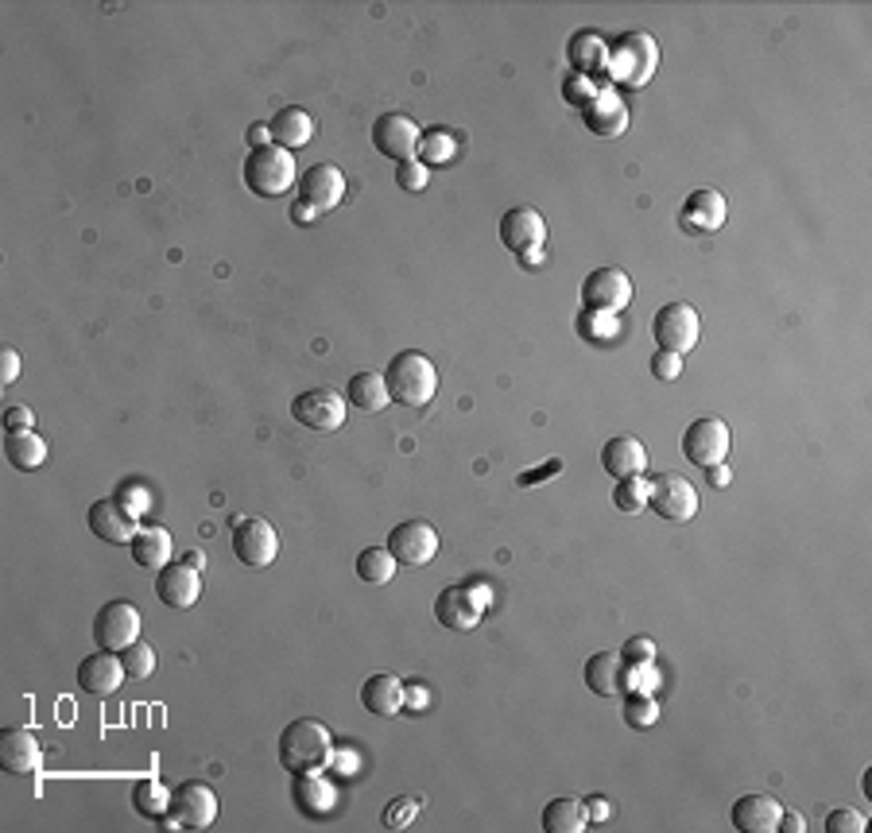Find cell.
I'll return each mask as SVG.
<instances>
[{
	"label": "cell",
	"mask_w": 872,
	"mask_h": 833,
	"mask_svg": "<svg viewBox=\"0 0 872 833\" xmlns=\"http://www.w3.org/2000/svg\"><path fill=\"white\" fill-rule=\"evenodd\" d=\"M334 760V740L318 717H299L288 729L279 733V764L291 775H311L323 772Z\"/></svg>",
	"instance_id": "1"
},
{
	"label": "cell",
	"mask_w": 872,
	"mask_h": 833,
	"mask_svg": "<svg viewBox=\"0 0 872 833\" xmlns=\"http://www.w3.org/2000/svg\"><path fill=\"white\" fill-rule=\"evenodd\" d=\"M384 384H388V396L403 408H427L438 391V369L427 353L403 349L384 369Z\"/></svg>",
	"instance_id": "2"
},
{
	"label": "cell",
	"mask_w": 872,
	"mask_h": 833,
	"mask_svg": "<svg viewBox=\"0 0 872 833\" xmlns=\"http://www.w3.org/2000/svg\"><path fill=\"white\" fill-rule=\"evenodd\" d=\"M655 67H659V44H655L647 32H625L617 44L609 47V74L613 89L628 86V89H640L652 82Z\"/></svg>",
	"instance_id": "3"
},
{
	"label": "cell",
	"mask_w": 872,
	"mask_h": 833,
	"mask_svg": "<svg viewBox=\"0 0 872 833\" xmlns=\"http://www.w3.org/2000/svg\"><path fill=\"white\" fill-rule=\"evenodd\" d=\"M299 167L291 159V152L283 148H261V152H249L244 159V186L256 194V198H283L291 186L299 183Z\"/></svg>",
	"instance_id": "4"
},
{
	"label": "cell",
	"mask_w": 872,
	"mask_h": 833,
	"mask_svg": "<svg viewBox=\"0 0 872 833\" xmlns=\"http://www.w3.org/2000/svg\"><path fill=\"white\" fill-rule=\"evenodd\" d=\"M652 334L659 349L687 357L698 346V338H702V322H698V311L690 303H667L652 318Z\"/></svg>",
	"instance_id": "5"
},
{
	"label": "cell",
	"mask_w": 872,
	"mask_h": 833,
	"mask_svg": "<svg viewBox=\"0 0 872 833\" xmlns=\"http://www.w3.org/2000/svg\"><path fill=\"white\" fill-rule=\"evenodd\" d=\"M647 508L659 520L687 523L698 512V488L682 473H659V478H652V488H647Z\"/></svg>",
	"instance_id": "6"
},
{
	"label": "cell",
	"mask_w": 872,
	"mask_h": 833,
	"mask_svg": "<svg viewBox=\"0 0 872 833\" xmlns=\"http://www.w3.org/2000/svg\"><path fill=\"white\" fill-rule=\"evenodd\" d=\"M233 555H237V563L249 566V570H264V566H271L279 555L276 528H271L268 520H261V516L241 520L233 528Z\"/></svg>",
	"instance_id": "7"
},
{
	"label": "cell",
	"mask_w": 872,
	"mask_h": 833,
	"mask_svg": "<svg viewBox=\"0 0 872 833\" xmlns=\"http://www.w3.org/2000/svg\"><path fill=\"white\" fill-rule=\"evenodd\" d=\"M384 547L392 551V558L400 566H427L438 555V531L427 520H403L388 531Z\"/></svg>",
	"instance_id": "8"
},
{
	"label": "cell",
	"mask_w": 872,
	"mask_h": 833,
	"mask_svg": "<svg viewBox=\"0 0 872 833\" xmlns=\"http://www.w3.org/2000/svg\"><path fill=\"white\" fill-rule=\"evenodd\" d=\"M291 419H299L306 431H338L346 426V396L334 388H311L291 400Z\"/></svg>",
	"instance_id": "9"
},
{
	"label": "cell",
	"mask_w": 872,
	"mask_h": 833,
	"mask_svg": "<svg viewBox=\"0 0 872 833\" xmlns=\"http://www.w3.org/2000/svg\"><path fill=\"white\" fill-rule=\"evenodd\" d=\"M179 830H206L218 818V795L206 783H183L179 790H171V810H167Z\"/></svg>",
	"instance_id": "10"
},
{
	"label": "cell",
	"mask_w": 872,
	"mask_h": 833,
	"mask_svg": "<svg viewBox=\"0 0 872 833\" xmlns=\"http://www.w3.org/2000/svg\"><path fill=\"white\" fill-rule=\"evenodd\" d=\"M94 640L105 651H124L140 640V613L132 601H109L94 617Z\"/></svg>",
	"instance_id": "11"
},
{
	"label": "cell",
	"mask_w": 872,
	"mask_h": 833,
	"mask_svg": "<svg viewBox=\"0 0 872 833\" xmlns=\"http://www.w3.org/2000/svg\"><path fill=\"white\" fill-rule=\"evenodd\" d=\"M582 303H585V311L617 314L620 306L632 303V279L620 268H613V264H605V268L590 271V276L582 279Z\"/></svg>",
	"instance_id": "12"
},
{
	"label": "cell",
	"mask_w": 872,
	"mask_h": 833,
	"mask_svg": "<svg viewBox=\"0 0 872 833\" xmlns=\"http://www.w3.org/2000/svg\"><path fill=\"white\" fill-rule=\"evenodd\" d=\"M419 140H423V132H419V124L411 121L408 113H384V117H376L373 144H376V152H380V156L396 159V164H408V159H415Z\"/></svg>",
	"instance_id": "13"
},
{
	"label": "cell",
	"mask_w": 872,
	"mask_h": 833,
	"mask_svg": "<svg viewBox=\"0 0 872 833\" xmlns=\"http://www.w3.org/2000/svg\"><path fill=\"white\" fill-rule=\"evenodd\" d=\"M682 454H687V461H694L702 469L725 461V454H729V426H725V419H694L687 426V434H682Z\"/></svg>",
	"instance_id": "14"
},
{
	"label": "cell",
	"mask_w": 872,
	"mask_h": 833,
	"mask_svg": "<svg viewBox=\"0 0 872 833\" xmlns=\"http://www.w3.org/2000/svg\"><path fill=\"white\" fill-rule=\"evenodd\" d=\"M485 617V605L473 597L470 585H446L435 597V620L450 632H470Z\"/></svg>",
	"instance_id": "15"
},
{
	"label": "cell",
	"mask_w": 872,
	"mask_h": 833,
	"mask_svg": "<svg viewBox=\"0 0 872 833\" xmlns=\"http://www.w3.org/2000/svg\"><path fill=\"white\" fill-rule=\"evenodd\" d=\"M547 241V221H543L540 209L532 206H512L505 217H500V244L508 252H528V249H543Z\"/></svg>",
	"instance_id": "16"
},
{
	"label": "cell",
	"mask_w": 872,
	"mask_h": 833,
	"mask_svg": "<svg viewBox=\"0 0 872 833\" xmlns=\"http://www.w3.org/2000/svg\"><path fill=\"white\" fill-rule=\"evenodd\" d=\"M124 663H121V655L117 651H94V655H86V660L78 663V686L86 690V695H94V698H109V695H117L121 690V683H124Z\"/></svg>",
	"instance_id": "17"
},
{
	"label": "cell",
	"mask_w": 872,
	"mask_h": 833,
	"mask_svg": "<svg viewBox=\"0 0 872 833\" xmlns=\"http://www.w3.org/2000/svg\"><path fill=\"white\" fill-rule=\"evenodd\" d=\"M299 198L311 202L314 209H334L346 202V174L334 164H314L311 171L299 174Z\"/></svg>",
	"instance_id": "18"
},
{
	"label": "cell",
	"mask_w": 872,
	"mask_h": 833,
	"mask_svg": "<svg viewBox=\"0 0 872 833\" xmlns=\"http://www.w3.org/2000/svg\"><path fill=\"white\" fill-rule=\"evenodd\" d=\"M779 818H784V807L767 790H752V795H741L732 802V825L741 833H776Z\"/></svg>",
	"instance_id": "19"
},
{
	"label": "cell",
	"mask_w": 872,
	"mask_h": 833,
	"mask_svg": "<svg viewBox=\"0 0 872 833\" xmlns=\"http://www.w3.org/2000/svg\"><path fill=\"white\" fill-rule=\"evenodd\" d=\"M156 597L171 608H194L202 597V574L186 563H171L156 574Z\"/></svg>",
	"instance_id": "20"
},
{
	"label": "cell",
	"mask_w": 872,
	"mask_h": 833,
	"mask_svg": "<svg viewBox=\"0 0 872 833\" xmlns=\"http://www.w3.org/2000/svg\"><path fill=\"white\" fill-rule=\"evenodd\" d=\"M89 531L105 543H117V547H129L132 539H136V516L124 508L121 500H97L89 508Z\"/></svg>",
	"instance_id": "21"
},
{
	"label": "cell",
	"mask_w": 872,
	"mask_h": 833,
	"mask_svg": "<svg viewBox=\"0 0 872 833\" xmlns=\"http://www.w3.org/2000/svg\"><path fill=\"white\" fill-rule=\"evenodd\" d=\"M582 121L590 124V132H597V136H605V140L620 136V132L628 129V105H625V97H620L613 86H602V94L593 97V101L582 109Z\"/></svg>",
	"instance_id": "22"
},
{
	"label": "cell",
	"mask_w": 872,
	"mask_h": 833,
	"mask_svg": "<svg viewBox=\"0 0 872 833\" xmlns=\"http://www.w3.org/2000/svg\"><path fill=\"white\" fill-rule=\"evenodd\" d=\"M602 466L609 478L625 481V478H644L647 469V450L640 438H632V434H620V438H609L602 450Z\"/></svg>",
	"instance_id": "23"
},
{
	"label": "cell",
	"mask_w": 872,
	"mask_h": 833,
	"mask_svg": "<svg viewBox=\"0 0 872 833\" xmlns=\"http://www.w3.org/2000/svg\"><path fill=\"white\" fill-rule=\"evenodd\" d=\"M271 129V144L283 152H295V148H306L314 140V117L306 113V109H299V105H288V109H279L276 117L268 121Z\"/></svg>",
	"instance_id": "24"
},
{
	"label": "cell",
	"mask_w": 872,
	"mask_h": 833,
	"mask_svg": "<svg viewBox=\"0 0 872 833\" xmlns=\"http://www.w3.org/2000/svg\"><path fill=\"white\" fill-rule=\"evenodd\" d=\"M408 702V690L396 675H368L361 686V705H365L373 717H396Z\"/></svg>",
	"instance_id": "25"
},
{
	"label": "cell",
	"mask_w": 872,
	"mask_h": 833,
	"mask_svg": "<svg viewBox=\"0 0 872 833\" xmlns=\"http://www.w3.org/2000/svg\"><path fill=\"white\" fill-rule=\"evenodd\" d=\"M0 764L12 775H35L39 772V740L32 729H4L0 737Z\"/></svg>",
	"instance_id": "26"
},
{
	"label": "cell",
	"mask_w": 872,
	"mask_h": 833,
	"mask_svg": "<svg viewBox=\"0 0 872 833\" xmlns=\"http://www.w3.org/2000/svg\"><path fill=\"white\" fill-rule=\"evenodd\" d=\"M585 686L597 698H617L625 695V660L620 651H597L585 660Z\"/></svg>",
	"instance_id": "27"
},
{
	"label": "cell",
	"mask_w": 872,
	"mask_h": 833,
	"mask_svg": "<svg viewBox=\"0 0 872 833\" xmlns=\"http://www.w3.org/2000/svg\"><path fill=\"white\" fill-rule=\"evenodd\" d=\"M679 221L690 233H717L725 226V198L717 191H694L682 206Z\"/></svg>",
	"instance_id": "28"
},
{
	"label": "cell",
	"mask_w": 872,
	"mask_h": 833,
	"mask_svg": "<svg viewBox=\"0 0 872 833\" xmlns=\"http://www.w3.org/2000/svg\"><path fill=\"white\" fill-rule=\"evenodd\" d=\"M129 551L140 570L159 574L164 566H171V535L164 528H140L136 539L129 543Z\"/></svg>",
	"instance_id": "29"
},
{
	"label": "cell",
	"mask_w": 872,
	"mask_h": 833,
	"mask_svg": "<svg viewBox=\"0 0 872 833\" xmlns=\"http://www.w3.org/2000/svg\"><path fill=\"white\" fill-rule=\"evenodd\" d=\"M570 55V67L574 74H585V79H597L605 67H609V44H605L597 32H578L567 47Z\"/></svg>",
	"instance_id": "30"
},
{
	"label": "cell",
	"mask_w": 872,
	"mask_h": 833,
	"mask_svg": "<svg viewBox=\"0 0 872 833\" xmlns=\"http://www.w3.org/2000/svg\"><path fill=\"white\" fill-rule=\"evenodd\" d=\"M346 400L353 403L358 411H365V415H376V411H384L388 403H392V396H388V384H384V376L358 373V376H349Z\"/></svg>",
	"instance_id": "31"
},
{
	"label": "cell",
	"mask_w": 872,
	"mask_h": 833,
	"mask_svg": "<svg viewBox=\"0 0 872 833\" xmlns=\"http://www.w3.org/2000/svg\"><path fill=\"white\" fill-rule=\"evenodd\" d=\"M4 458H9V466L20 469V473H32V469H39L47 461V443L35 431L4 434Z\"/></svg>",
	"instance_id": "32"
},
{
	"label": "cell",
	"mask_w": 872,
	"mask_h": 833,
	"mask_svg": "<svg viewBox=\"0 0 872 833\" xmlns=\"http://www.w3.org/2000/svg\"><path fill=\"white\" fill-rule=\"evenodd\" d=\"M590 825L585 807L578 799H550L543 807V830L547 833H582Z\"/></svg>",
	"instance_id": "33"
},
{
	"label": "cell",
	"mask_w": 872,
	"mask_h": 833,
	"mask_svg": "<svg viewBox=\"0 0 872 833\" xmlns=\"http://www.w3.org/2000/svg\"><path fill=\"white\" fill-rule=\"evenodd\" d=\"M295 802L303 814H326L334 807V787L323 780L318 772L311 775H295Z\"/></svg>",
	"instance_id": "34"
},
{
	"label": "cell",
	"mask_w": 872,
	"mask_h": 833,
	"mask_svg": "<svg viewBox=\"0 0 872 833\" xmlns=\"http://www.w3.org/2000/svg\"><path fill=\"white\" fill-rule=\"evenodd\" d=\"M396 558L388 547H365L358 555V578L365 585H388L396 578Z\"/></svg>",
	"instance_id": "35"
},
{
	"label": "cell",
	"mask_w": 872,
	"mask_h": 833,
	"mask_svg": "<svg viewBox=\"0 0 872 833\" xmlns=\"http://www.w3.org/2000/svg\"><path fill=\"white\" fill-rule=\"evenodd\" d=\"M132 807L144 818H167V810H171V790L159 780H140L136 787H132Z\"/></svg>",
	"instance_id": "36"
},
{
	"label": "cell",
	"mask_w": 872,
	"mask_h": 833,
	"mask_svg": "<svg viewBox=\"0 0 872 833\" xmlns=\"http://www.w3.org/2000/svg\"><path fill=\"white\" fill-rule=\"evenodd\" d=\"M578 330H582L585 341H617L620 338V322L617 314L609 311H582V318H578Z\"/></svg>",
	"instance_id": "37"
},
{
	"label": "cell",
	"mask_w": 872,
	"mask_h": 833,
	"mask_svg": "<svg viewBox=\"0 0 872 833\" xmlns=\"http://www.w3.org/2000/svg\"><path fill=\"white\" fill-rule=\"evenodd\" d=\"M647 488H652V481H644V478L617 481V488H613V504H617L620 512H647Z\"/></svg>",
	"instance_id": "38"
},
{
	"label": "cell",
	"mask_w": 872,
	"mask_h": 833,
	"mask_svg": "<svg viewBox=\"0 0 872 833\" xmlns=\"http://www.w3.org/2000/svg\"><path fill=\"white\" fill-rule=\"evenodd\" d=\"M121 655V663H124V675L129 678H152V671H156V648L152 643H144V640H136V643H129L124 651H117Z\"/></svg>",
	"instance_id": "39"
},
{
	"label": "cell",
	"mask_w": 872,
	"mask_h": 833,
	"mask_svg": "<svg viewBox=\"0 0 872 833\" xmlns=\"http://www.w3.org/2000/svg\"><path fill=\"white\" fill-rule=\"evenodd\" d=\"M625 721L632 725V729H652L655 721H659V702H655L647 690H637V695H628Z\"/></svg>",
	"instance_id": "40"
},
{
	"label": "cell",
	"mask_w": 872,
	"mask_h": 833,
	"mask_svg": "<svg viewBox=\"0 0 872 833\" xmlns=\"http://www.w3.org/2000/svg\"><path fill=\"white\" fill-rule=\"evenodd\" d=\"M419 156H423V164H446V159H453V136L450 132H423V140H419Z\"/></svg>",
	"instance_id": "41"
},
{
	"label": "cell",
	"mask_w": 872,
	"mask_h": 833,
	"mask_svg": "<svg viewBox=\"0 0 872 833\" xmlns=\"http://www.w3.org/2000/svg\"><path fill=\"white\" fill-rule=\"evenodd\" d=\"M597 94H602V86L593 79H585V74H570V79L562 82V97H567L574 109H585Z\"/></svg>",
	"instance_id": "42"
},
{
	"label": "cell",
	"mask_w": 872,
	"mask_h": 833,
	"mask_svg": "<svg viewBox=\"0 0 872 833\" xmlns=\"http://www.w3.org/2000/svg\"><path fill=\"white\" fill-rule=\"evenodd\" d=\"M396 183H400V191L419 194L431 183V167L423 164V159H408V164H400V171H396Z\"/></svg>",
	"instance_id": "43"
},
{
	"label": "cell",
	"mask_w": 872,
	"mask_h": 833,
	"mask_svg": "<svg viewBox=\"0 0 872 833\" xmlns=\"http://www.w3.org/2000/svg\"><path fill=\"white\" fill-rule=\"evenodd\" d=\"M620 660H625L628 667H644V663H655V640H652V636H632V640L625 643V651H620Z\"/></svg>",
	"instance_id": "44"
},
{
	"label": "cell",
	"mask_w": 872,
	"mask_h": 833,
	"mask_svg": "<svg viewBox=\"0 0 872 833\" xmlns=\"http://www.w3.org/2000/svg\"><path fill=\"white\" fill-rule=\"evenodd\" d=\"M864 814H857V810L841 807V810H829L826 818V833H864Z\"/></svg>",
	"instance_id": "45"
},
{
	"label": "cell",
	"mask_w": 872,
	"mask_h": 833,
	"mask_svg": "<svg viewBox=\"0 0 872 833\" xmlns=\"http://www.w3.org/2000/svg\"><path fill=\"white\" fill-rule=\"evenodd\" d=\"M415 810H419L415 799H396L392 807L384 810V825H388V830H403V825L415 818Z\"/></svg>",
	"instance_id": "46"
},
{
	"label": "cell",
	"mask_w": 872,
	"mask_h": 833,
	"mask_svg": "<svg viewBox=\"0 0 872 833\" xmlns=\"http://www.w3.org/2000/svg\"><path fill=\"white\" fill-rule=\"evenodd\" d=\"M652 373L659 376V381H679L682 357L679 353H667V349H659V353L652 357Z\"/></svg>",
	"instance_id": "47"
},
{
	"label": "cell",
	"mask_w": 872,
	"mask_h": 833,
	"mask_svg": "<svg viewBox=\"0 0 872 833\" xmlns=\"http://www.w3.org/2000/svg\"><path fill=\"white\" fill-rule=\"evenodd\" d=\"M555 473H562V461H558V458H550V461H543L540 469H523L520 478H516V485H520V488L543 485V481H547V478H555Z\"/></svg>",
	"instance_id": "48"
},
{
	"label": "cell",
	"mask_w": 872,
	"mask_h": 833,
	"mask_svg": "<svg viewBox=\"0 0 872 833\" xmlns=\"http://www.w3.org/2000/svg\"><path fill=\"white\" fill-rule=\"evenodd\" d=\"M117 500H121L124 508H129V512L136 516V520H140V516H144V508H148V493H144V488H140V485H124L121 493H117Z\"/></svg>",
	"instance_id": "49"
},
{
	"label": "cell",
	"mask_w": 872,
	"mask_h": 833,
	"mask_svg": "<svg viewBox=\"0 0 872 833\" xmlns=\"http://www.w3.org/2000/svg\"><path fill=\"white\" fill-rule=\"evenodd\" d=\"M4 431H9V434L35 431V411H27V408H4Z\"/></svg>",
	"instance_id": "50"
},
{
	"label": "cell",
	"mask_w": 872,
	"mask_h": 833,
	"mask_svg": "<svg viewBox=\"0 0 872 833\" xmlns=\"http://www.w3.org/2000/svg\"><path fill=\"white\" fill-rule=\"evenodd\" d=\"M20 381V353L16 349H0V384L9 388V384H16Z\"/></svg>",
	"instance_id": "51"
},
{
	"label": "cell",
	"mask_w": 872,
	"mask_h": 833,
	"mask_svg": "<svg viewBox=\"0 0 872 833\" xmlns=\"http://www.w3.org/2000/svg\"><path fill=\"white\" fill-rule=\"evenodd\" d=\"M318 217H323V209H314L311 202H291V221H295V226H314V221H318Z\"/></svg>",
	"instance_id": "52"
},
{
	"label": "cell",
	"mask_w": 872,
	"mask_h": 833,
	"mask_svg": "<svg viewBox=\"0 0 872 833\" xmlns=\"http://www.w3.org/2000/svg\"><path fill=\"white\" fill-rule=\"evenodd\" d=\"M244 140H249V152L271 148V129H268V124H249V132H244Z\"/></svg>",
	"instance_id": "53"
},
{
	"label": "cell",
	"mask_w": 872,
	"mask_h": 833,
	"mask_svg": "<svg viewBox=\"0 0 872 833\" xmlns=\"http://www.w3.org/2000/svg\"><path fill=\"white\" fill-rule=\"evenodd\" d=\"M582 807H585V818H590L593 825H597V822H609V814H613V807L605 799H585Z\"/></svg>",
	"instance_id": "54"
},
{
	"label": "cell",
	"mask_w": 872,
	"mask_h": 833,
	"mask_svg": "<svg viewBox=\"0 0 872 833\" xmlns=\"http://www.w3.org/2000/svg\"><path fill=\"white\" fill-rule=\"evenodd\" d=\"M706 481H710V485H714V488H729V485H732V469L725 466V461H717V466H710V469H706Z\"/></svg>",
	"instance_id": "55"
},
{
	"label": "cell",
	"mask_w": 872,
	"mask_h": 833,
	"mask_svg": "<svg viewBox=\"0 0 872 833\" xmlns=\"http://www.w3.org/2000/svg\"><path fill=\"white\" fill-rule=\"evenodd\" d=\"M516 261H520V268H543V264H547V252H543V249H528V252H520Z\"/></svg>",
	"instance_id": "56"
},
{
	"label": "cell",
	"mask_w": 872,
	"mask_h": 833,
	"mask_svg": "<svg viewBox=\"0 0 872 833\" xmlns=\"http://www.w3.org/2000/svg\"><path fill=\"white\" fill-rule=\"evenodd\" d=\"M465 585H470V590H473V597H477V601H481V605H485V608H488V605H493V590H488V585H485V582H465Z\"/></svg>",
	"instance_id": "57"
},
{
	"label": "cell",
	"mask_w": 872,
	"mask_h": 833,
	"mask_svg": "<svg viewBox=\"0 0 872 833\" xmlns=\"http://www.w3.org/2000/svg\"><path fill=\"white\" fill-rule=\"evenodd\" d=\"M779 830H787V833H802V818H799V814H787V810H784V818H779Z\"/></svg>",
	"instance_id": "58"
},
{
	"label": "cell",
	"mask_w": 872,
	"mask_h": 833,
	"mask_svg": "<svg viewBox=\"0 0 872 833\" xmlns=\"http://www.w3.org/2000/svg\"><path fill=\"white\" fill-rule=\"evenodd\" d=\"M183 563H186V566H194V570H202V566H206V555H202V551H186Z\"/></svg>",
	"instance_id": "59"
},
{
	"label": "cell",
	"mask_w": 872,
	"mask_h": 833,
	"mask_svg": "<svg viewBox=\"0 0 872 833\" xmlns=\"http://www.w3.org/2000/svg\"><path fill=\"white\" fill-rule=\"evenodd\" d=\"M411 698H415V705H419V710H423V705H427V690H423V686H411Z\"/></svg>",
	"instance_id": "60"
}]
</instances>
